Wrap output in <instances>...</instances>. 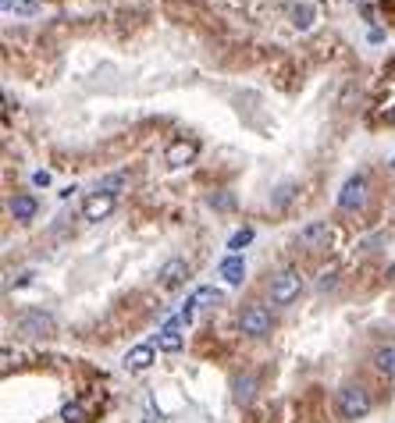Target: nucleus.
<instances>
[{
  "instance_id": "f257e3e1",
  "label": "nucleus",
  "mask_w": 395,
  "mask_h": 423,
  "mask_svg": "<svg viewBox=\"0 0 395 423\" xmlns=\"http://www.w3.org/2000/svg\"><path fill=\"white\" fill-rule=\"evenodd\" d=\"M371 391L363 388V384H346L342 391H339V416L342 420H363L371 413Z\"/></svg>"
},
{
  "instance_id": "f03ea898",
  "label": "nucleus",
  "mask_w": 395,
  "mask_h": 423,
  "mask_svg": "<svg viewBox=\"0 0 395 423\" xmlns=\"http://www.w3.org/2000/svg\"><path fill=\"white\" fill-rule=\"evenodd\" d=\"M271 310L267 306H260V302H250L246 310H242V317H239V327H242V335H250V338H264V335H271Z\"/></svg>"
},
{
  "instance_id": "7ed1b4c3",
  "label": "nucleus",
  "mask_w": 395,
  "mask_h": 423,
  "mask_svg": "<svg viewBox=\"0 0 395 423\" xmlns=\"http://www.w3.org/2000/svg\"><path fill=\"white\" fill-rule=\"evenodd\" d=\"M299 292H303L299 270H282L278 278H271V302L275 306H289L292 299H299Z\"/></svg>"
},
{
  "instance_id": "20e7f679",
  "label": "nucleus",
  "mask_w": 395,
  "mask_h": 423,
  "mask_svg": "<svg viewBox=\"0 0 395 423\" xmlns=\"http://www.w3.org/2000/svg\"><path fill=\"white\" fill-rule=\"evenodd\" d=\"M18 331H22V335H29V338H43V335H50V331H54V317L43 313V310H25L18 317Z\"/></svg>"
},
{
  "instance_id": "39448f33",
  "label": "nucleus",
  "mask_w": 395,
  "mask_h": 423,
  "mask_svg": "<svg viewBox=\"0 0 395 423\" xmlns=\"http://www.w3.org/2000/svg\"><path fill=\"white\" fill-rule=\"evenodd\" d=\"M363 203H367V174L346 178V185H342V192H339V206H342V210H356V206H363Z\"/></svg>"
},
{
  "instance_id": "423d86ee",
  "label": "nucleus",
  "mask_w": 395,
  "mask_h": 423,
  "mask_svg": "<svg viewBox=\"0 0 395 423\" xmlns=\"http://www.w3.org/2000/svg\"><path fill=\"white\" fill-rule=\"evenodd\" d=\"M221 302V292L214 288V285H203V288H196L193 292V299L186 302V313H182V320H189L196 310H207V306H218Z\"/></svg>"
},
{
  "instance_id": "0eeeda50",
  "label": "nucleus",
  "mask_w": 395,
  "mask_h": 423,
  "mask_svg": "<svg viewBox=\"0 0 395 423\" xmlns=\"http://www.w3.org/2000/svg\"><path fill=\"white\" fill-rule=\"evenodd\" d=\"M196 154H200V146H196L193 139H178V142H171V146H168L164 160H168L171 167H182V164H193V160H196Z\"/></svg>"
},
{
  "instance_id": "6e6552de",
  "label": "nucleus",
  "mask_w": 395,
  "mask_h": 423,
  "mask_svg": "<svg viewBox=\"0 0 395 423\" xmlns=\"http://www.w3.org/2000/svg\"><path fill=\"white\" fill-rule=\"evenodd\" d=\"M111 210H114V196L97 192V196H89V199L82 203V217H86V221H104V217H111Z\"/></svg>"
},
{
  "instance_id": "1a4fd4ad",
  "label": "nucleus",
  "mask_w": 395,
  "mask_h": 423,
  "mask_svg": "<svg viewBox=\"0 0 395 423\" xmlns=\"http://www.w3.org/2000/svg\"><path fill=\"white\" fill-rule=\"evenodd\" d=\"M186 278H189V263H186V260H178V256L168 260V263L157 270V281H161L164 288H178Z\"/></svg>"
},
{
  "instance_id": "9d476101",
  "label": "nucleus",
  "mask_w": 395,
  "mask_h": 423,
  "mask_svg": "<svg viewBox=\"0 0 395 423\" xmlns=\"http://www.w3.org/2000/svg\"><path fill=\"white\" fill-rule=\"evenodd\" d=\"M328 238H331L328 221H314V224H307V228L299 231V246H303V249H321Z\"/></svg>"
},
{
  "instance_id": "9b49d317",
  "label": "nucleus",
  "mask_w": 395,
  "mask_h": 423,
  "mask_svg": "<svg viewBox=\"0 0 395 423\" xmlns=\"http://www.w3.org/2000/svg\"><path fill=\"white\" fill-rule=\"evenodd\" d=\"M182 345H186V338H182V317H178V320H168V324L161 327L157 349H161V352H178Z\"/></svg>"
},
{
  "instance_id": "f8f14e48",
  "label": "nucleus",
  "mask_w": 395,
  "mask_h": 423,
  "mask_svg": "<svg viewBox=\"0 0 395 423\" xmlns=\"http://www.w3.org/2000/svg\"><path fill=\"white\" fill-rule=\"evenodd\" d=\"M150 363H154V345H136V349H129L125 352V370H146Z\"/></svg>"
},
{
  "instance_id": "ddd939ff",
  "label": "nucleus",
  "mask_w": 395,
  "mask_h": 423,
  "mask_svg": "<svg viewBox=\"0 0 395 423\" xmlns=\"http://www.w3.org/2000/svg\"><path fill=\"white\" fill-rule=\"evenodd\" d=\"M218 270H221V278L228 285H242V278H246V263H242V256H225Z\"/></svg>"
},
{
  "instance_id": "4468645a",
  "label": "nucleus",
  "mask_w": 395,
  "mask_h": 423,
  "mask_svg": "<svg viewBox=\"0 0 395 423\" xmlns=\"http://www.w3.org/2000/svg\"><path fill=\"white\" fill-rule=\"evenodd\" d=\"M374 367H378V374L395 381V345H385V349L374 352Z\"/></svg>"
},
{
  "instance_id": "2eb2a0df",
  "label": "nucleus",
  "mask_w": 395,
  "mask_h": 423,
  "mask_svg": "<svg viewBox=\"0 0 395 423\" xmlns=\"http://www.w3.org/2000/svg\"><path fill=\"white\" fill-rule=\"evenodd\" d=\"M11 214H15V221H33L36 217V199L33 196H15L11 199Z\"/></svg>"
},
{
  "instance_id": "dca6fc26",
  "label": "nucleus",
  "mask_w": 395,
  "mask_h": 423,
  "mask_svg": "<svg viewBox=\"0 0 395 423\" xmlns=\"http://www.w3.org/2000/svg\"><path fill=\"white\" fill-rule=\"evenodd\" d=\"M253 388H257V377H253V374L235 377V399H239V402H250V399H253Z\"/></svg>"
},
{
  "instance_id": "f3484780",
  "label": "nucleus",
  "mask_w": 395,
  "mask_h": 423,
  "mask_svg": "<svg viewBox=\"0 0 395 423\" xmlns=\"http://www.w3.org/2000/svg\"><path fill=\"white\" fill-rule=\"evenodd\" d=\"M253 242V228H239L232 238H228V249H232V256H239V249H246Z\"/></svg>"
},
{
  "instance_id": "a211bd4d",
  "label": "nucleus",
  "mask_w": 395,
  "mask_h": 423,
  "mask_svg": "<svg viewBox=\"0 0 395 423\" xmlns=\"http://www.w3.org/2000/svg\"><path fill=\"white\" fill-rule=\"evenodd\" d=\"M61 420H65V423H82L86 420V409L79 402H68L65 409H61Z\"/></svg>"
},
{
  "instance_id": "6ab92c4d",
  "label": "nucleus",
  "mask_w": 395,
  "mask_h": 423,
  "mask_svg": "<svg viewBox=\"0 0 395 423\" xmlns=\"http://www.w3.org/2000/svg\"><path fill=\"white\" fill-rule=\"evenodd\" d=\"M125 185V174H111V178H104L100 185H97V192H107V196H114V189H121Z\"/></svg>"
},
{
  "instance_id": "aec40b11",
  "label": "nucleus",
  "mask_w": 395,
  "mask_h": 423,
  "mask_svg": "<svg viewBox=\"0 0 395 423\" xmlns=\"http://www.w3.org/2000/svg\"><path fill=\"white\" fill-rule=\"evenodd\" d=\"M33 181H36V185H50V174H47V171H36Z\"/></svg>"
},
{
  "instance_id": "412c9836",
  "label": "nucleus",
  "mask_w": 395,
  "mask_h": 423,
  "mask_svg": "<svg viewBox=\"0 0 395 423\" xmlns=\"http://www.w3.org/2000/svg\"><path fill=\"white\" fill-rule=\"evenodd\" d=\"M385 117H388V121H392V125H395V107H392V110H388V114H385Z\"/></svg>"
},
{
  "instance_id": "4be33fe9",
  "label": "nucleus",
  "mask_w": 395,
  "mask_h": 423,
  "mask_svg": "<svg viewBox=\"0 0 395 423\" xmlns=\"http://www.w3.org/2000/svg\"><path fill=\"white\" fill-rule=\"evenodd\" d=\"M388 278H392V281H395V263H392V267H388Z\"/></svg>"
},
{
  "instance_id": "5701e85b",
  "label": "nucleus",
  "mask_w": 395,
  "mask_h": 423,
  "mask_svg": "<svg viewBox=\"0 0 395 423\" xmlns=\"http://www.w3.org/2000/svg\"><path fill=\"white\" fill-rule=\"evenodd\" d=\"M392 72H395V65H392Z\"/></svg>"
}]
</instances>
